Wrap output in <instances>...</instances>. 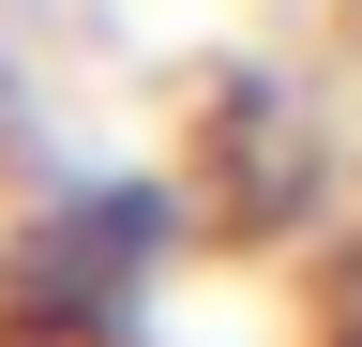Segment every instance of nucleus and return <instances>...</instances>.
I'll list each match as a JSON object with an SVG mask.
<instances>
[{"label": "nucleus", "instance_id": "nucleus-1", "mask_svg": "<svg viewBox=\"0 0 362 347\" xmlns=\"http://www.w3.org/2000/svg\"><path fill=\"white\" fill-rule=\"evenodd\" d=\"M136 272H151V196H76L61 227L16 257V302L45 332H106V317H136V302H121Z\"/></svg>", "mask_w": 362, "mask_h": 347}]
</instances>
